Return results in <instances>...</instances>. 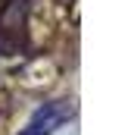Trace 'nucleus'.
Instances as JSON below:
<instances>
[{
	"instance_id": "obj_1",
	"label": "nucleus",
	"mask_w": 131,
	"mask_h": 135,
	"mask_svg": "<svg viewBox=\"0 0 131 135\" xmlns=\"http://www.w3.org/2000/svg\"><path fill=\"white\" fill-rule=\"evenodd\" d=\"M34 0H0V54L16 57L31 47Z\"/></svg>"
},
{
	"instance_id": "obj_2",
	"label": "nucleus",
	"mask_w": 131,
	"mask_h": 135,
	"mask_svg": "<svg viewBox=\"0 0 131 135\" xmlns=\"http://www.w3.org/2000/svg\"><path fill=\"white\" fill-rule=\"evenodd\" d=\"M72 116V107L66 101H56V104H44L37 113H34L31 119H28V126L22 129L19 135H50L53 129H59L66 119Z\"/></svg>"
}]
</instances>
